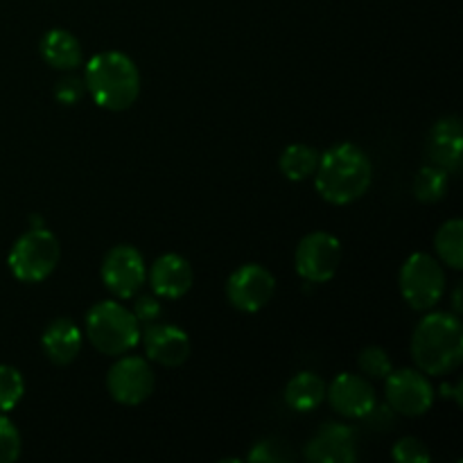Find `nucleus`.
Here are the masks:
<instances>
[{
	"label": "nucleus",
	"mask_w": 463,
	"mask_h": 463,
	"mask_svg": "<svg viewBox=\"0 0 463 463\" xmlns=\"http://www.w3.org/2000/svg\"><path fill=\"white\" fill-rule=\"evenodd\" d=\"M362 420H366V425H369L371 430H387L393 425V410L389 405H378V402H375L373 410H371Z\"/></svg>",
	"instance_id": "c756f323"
},
{
	"label": "nucleus",
	"mask_w": 463,
	"mask_h": 463,
	"mask_svg": "<svg viewBox=\"0 0 463 463\" xmlns=\"http://www.w3.org/2000/svg\"><path fill=\"white\" fill-rule=\"evenodd\" d=\"M384 398L393 414L423 416L434 405V389L428 375L419 369H398L384 378Z\"/></svg>",
	"instance_id": "1a4fd4ad"
},
{
	"label": "nucleus",
	"mask_w": 463,
	"mask_h": 463,
	"mask_svg": "<svg viewBox=\"0 0 463 463\" xmlns=\"http://www.w3.org/2000/svg\"><path fill=\"white\" fill-rule=\"evenodd\" d=\"M434 249H437L439 262L450 269L459 271L463 267V222L448 220L434 235Z\"/></svg>",
	"instance_id": "412c9836"
},
{
	"label": "nucleus",
	"mask_w": 463,
	"mask_h": 463,
	"mask_svg": "<svg viewBox=\"0 0 463 463\" xmlns=\"http://www.w3.org/2000/svg\"><path fill=\"white\" fill-rule=\"evenodd\" d=\"M326 401V383L312 371H301L285 387V402L298 414H310Z\"/></svg>",
	"instance_id": "6ab92c4d"
},
{
	"label": "nucleus",
	"mask_w": 463,
	"mask_h": 463,
	"mask_svg": "<svg viewBox=\"0 0 463 463\" xmlns=\"http://www.w3.org/2000/svg\"><path fill=\"white\" fill-rule=\"evenodd\" d=\"M59 258H61V247L57 235L45 226H34L14 242L7 265L14 279L32 285L48 279L57 269Z\"/></svg>",
	"instance_id": "39448f33"
},
{
	"label": "nucleus",
	"mask_w": 463,
	"mask_h": 463,
	"mask_svg": "<svg viewBox=\"0 0 463 463\" xmlns=\"http://www.w3.org/2000/svg\"><path fill=\"white\" fill-rule=\"evenodd\" d=\"M143 339L145 353L152 362L161 366H181L190 357V337L185 330H181L179 326L172 324H156L145 326V333L140 335Z\"/></svg>",
	"instance_id": "4468645a"
},
{
	"label": "nucleus",
	"mask_w": 463,
	"mask_h": 463,
	"mask_svg": "<svg viewBox=\"0 0 463 463\" xmlns=\"http://www.w3.org/2000/svg\"><path fill=\"white\" fill-rule=\"evenodd\" d=\"M450 188V175L441 167L428 163L425 167H420L414 176V197L420 203H437L441 202L448 194Z\"/></svg>",
	"instance_id": "4be33fe9"
},
{
	"label": "nucleus",
	"mask_w": 463,
	"mask_h": 463,
	"mask_svg": "<svg viewBox=\"0 0 463 463\" xmlns=\"http://www.w3.org/2000/svg\"><path fill=\"white\" fill-rule=\"evenodd\" d=\"M342 262V242L328 231L307 233L294 253V269L307 283H328Z\"/></svg>",
	"instance_id": "0eeeda50"
},
{
	"label": "nucleus",
	"mask_w": 463,
	"mask_h": 463,
	"mask_svg": "<svg viewBox=\"0 0 463 463\" xmlns=\"http://www.w3.org/2000/svg\"><path fill=\"white\" fill-rule=\"evenodd\" d=\"M147 280L152 285V292L158 298L176 301V298H184L193 289L194 271L193 265L179 253H163L149 267Z\"/></svg>",
	"instance_id": "2eb2a0df"
},
{
	"label": "nucleus",
	"mask_w": 463,
	"mask_h": 463,
	"mask_svg": "<svg viewBox=\"0 0 463 463\" xmlns=\"http://www.w3.org/2000/svg\"><path fill=\"white\" fill-rule=\"evenodd\" d=\"M276 292V279L258 262L238 267L226 280L229 303L240 312H260Z\"/></svg>",
	"instance_id": "9b49d317"
},
{
	"label": "nucleus",
	"mask_w": 463,
	"mask_h": 463,
	"mask_svg": "<svg viewBox=\"0 0 463 463\" xmlns=\"http://www.w3.org/2000/svg\"><path fill=\"white\" fill-rule=\"evenodd\" d=\"M39 50L43 61L52 66L54 71L72 72L84 63V48H81L80 39L72 32L63 30V27H54V30L45 32Z\"/></svg>",
	"instance_id": "a211bd4d"
},
{
	"label": "nucleus",
	"mask_w": 463,
	"mask_h": 463,
	"mask_svg": "<svg viewBox=\"0 0 463 463\" xmlns=\"http://www.w3.org/2000/svg\"><path fill=\"white\" fill-rule=\"evenodd\" d=\"M154 371L145 357L120 355L107 373L109 396L125 407L143 405L154 393Z\"/></svg>",
	"instance_id": "9d476101"
},
{
	"label": "nucleus",
	"mask_w": 463,
	"mask_h": 463,
	"mask_svg": "<svg viewBox=\"0 0 463 463\" xmlns=\"http://www.w3.org/2000/svg\"><path fill=\"white\" fill-rule=\"evenodd\" d=\"M357 366H360L362 375L369 380H384L393 369L392 357L380 346H366L357 357Z\"/></svg>",
	"instance_id": "b1692460"
},
{
	"label": "nucleus",
	"mask_w": 463,
	"mask_h": 463,
	"mask_svg": "<svg viewBox=\"0 0 463 463\" xmlns=\"http://www.w3.org/2000/svg\"><path fill=\"white\" fill-rule=\"evenodd\" d=\"M21 432L16 425L0 414V463H14L21 457Z\"/></svg>",
	"instance_id": "a878e982"
},
{
	"label": "nucleus",
	"mask_w": 463,
	"mask_h": 463,
	"mask_svg": "<svg viewBox=\"0 0 463 463\" xmlns=\"http://www.w3.org/2000/svg\"><path fill=\"white\" fill-rule=\"evenodd\" d=\"M81 344H84V335H81L80 326L68 317L54 319L41 337V348H43L45 357L57 366L72 364L81 353Z\"/></svg>",
	"instance_id": "f3484780"
},
{
	"label": "nucleus",
	"mask_w": 463,
	"mask_h": 463,
	"mask_svg": "<svg viewBox=\"0 0 463 463\" xmlns=\"http://www.w3.org/2000/svg\"><path fill=\"white\" fill-rule=\"evenodd\" d=\"M102 283L120 301H129L147 280V265L143 253L131 244H116L102 260Z\"/></svg>",
	"instance_id": "6e6552de"
},
{
	"label": "nucleus",
	"mask_w": 463,
	"mask_h": 463,
	"mask_svg": "<svg viewBox=\"0 0 463 463\" xmlns=\"http://www.w3.org/2000/svg\"><path fill=\"white\" fill-rule=\"evenodd\" d=\"M373 181L369 154L353 143H339L326 149L315 172V188L324 202L348 206L364 197Z\"/></svg>",
	"instance_id": "f257e3e1"
},
{
	"label": "nucleus",
	"mask_w": 463,
	"mask_h": 463,
	"mask_svg": "<svg viewBox=\"0 0 463 463\" xmlns=\"http://www.w3.org/2000/svg\"><path fill=\"white\" fill-rule=\"evenodd\" d=\"M136 301H134V307H131V312H134V317L136 319H138V324H140V328H143V326H152V324H156L158 319H161V315H163V306H161V301H158V297L156 294H143V297H138V294H136Z\"/></svg>",
	"instance_id": "c85d7f7f"
},
{
	"label": "nucleus",
	"mask_w": 463,
	"mask_h": 463,
	"mask_svg": "<svg viewBox=\"0 0 463 463\" xmlns=\"http://www.w3.org/2000/svg\"><path fill=\"white\" fill-rule=\"evenodd\" d=\"M84 333L95 351L120 357L138 346L143 328L129 307L118 301H99L86 312Z\"/></svg>",
	"instance_id": "20e7f679"
},
{
	"label": "nucleus",
	"mask_w": 463,
	"mask_h": 463,
	"mask_svg": "<svg viewBox=\"0 0 463 463\" xmlns=\"http://www.w3.org/2000/svg\"><path fill=\"white\" fill-rule=\"evenodd\" d=\"M428 158L448 175H457L463 165V127L457 116L437 120L428 138Z\"/></svg>",
	"instance_id": "dca6fc26"
},
{
	"label": "nucleus",
	"mask_w": 463,
	"mask_h": 463,
	"mask_svg": "<svg viewBox=\"0 0 463 463\" xmlns=\"http://www.w3.org/2000/svg\"><path fill=\"white\" fill-rule=\"evenodd\" d=\"M401 294L416 312H430L446 294V269L430 253H411L398 276Z\"/></svg>",
	"instance_id": "423d86ee"
},
{
	"label": "nucleus",
	"mask_w": 463,
	"mask_h": 463,
	"mask_svg": "<svg viewBox=\"0 0 463 463\" xmlns=\"http://www.w3.org/2000/svg\"><path fill=\"white\" fill-rule=\"evenodd\" d=\"M306 459L310 463L357 461V434L344 423H328L307 441Z\"/></svg>",
	"instance_id": "ddd939ff"
},
{
	"label": "nucleus",
	"mask_w": 463,
	"mask_h": 463,
	"mask_svg": "<svg viewBox=\"0 0 463 463\" xmlns=\"http://www.w3.org/2000/svg\"><path fill=\"white\" fill-rule=\"evenodd\" d=\"M25 393V380L14 366L0 364V414H7L21 402Z\"/></svg>",
	"instance_id": "5701e85b"
},
{
	"label": "nucleus",
	"mask_w": 463,
	"mask_h": 463,
	"mask_svg": "<svg viewBox=\"0 0 463 463\" xmlns=\"http://www.w3.org/2000/svg\"><path fill=\"white\" fill-rule=\"evenodd\" d=\"M330 407L344 419H364L378 402L369 378L360 373H342L326 387Z\"/></svg>",
	"instance_id": "f8f14e48"
},
{
	"label": "nucleus",
	"mask_w": 463,
	"mask_h": 463,
	"mask_svg": "<svg viewBox=\"0 0 463 463\" xmlns=\"http://www.w3.org/2000/svg\"><path fill=\"white\" fill-rule=\"evenodd\" d=\"M411 357L425 375H448L463 360V328L457 315L428 312L411 335Z\"/></svg>",
	"instance_id": "f03ea898"
},
{
	"label": "nucleus",
	"mask_w": 463,
	"mask_h": 463,
	"mask_svg": "<svg viewBox=\"0 0 463 463\" xmlns=\"http://www.w3.org/2000/svg\"><path fill=\"white\" fill-rule=\"evenodd\" d=\"M84 95H86L84 80L77 75L61 77V80L57 81V86H54V98H57V102L63 104V107H75Z\"/></svg>",
	"instance_id": "cd10ccee"
},
{
	"label": "nucleus",
	"mask_w": 463,
	"mask_h": 463,
	"mask_svg": "<svg viewBox=\"0 0 463 463\" xmlns=\"http://www.w3.org/2000/svg\"><path fill=\"white\" fill-rule=\"evenodd\" d=\"M86 93L107 111H127L140 95V72L134 59L118 50L98 52L86 61Z\"/></svg>",
	"instance_id": "7ed1b4c3"
},
{
	"label": "nucleus",
	"mask_w": 463,
	"mask_h": 463,
	"mask_svg": "<svg viewBox=\"0 0 463 463\" xmlns=\"http://www.w3.org/2000/svg\"><path fill=\"white\" fill-rule=\"evenodd\" d=\"M392 457L398 463H430V459H432L428 446L416 437H405L396 441Z\"/></svg>",
	"instance_id": "bb28decb"
},
{
	"label": "nucleus",
	"mask_w": 463,
	"mask_h": 463,
	"mask_svg": "<svg viewBox=\"0 0 463 463\" xmlns=\"http://www.w3.org/2000/svg\"><path fill=\"white\" fill-rule=\"evenodd\" d=\"M251 463H283L294 461V450L280 439H265L253 446V450L247 457Z\"/></svg>",
	"instance_id": "393cba45"
},
{
	"label": "nucleus",
	"mask_w": 463,
	"mask_h": 463,
	"mask_svg": "<svg viewBox=\"0 0 463 463\" xmlns=\"http://www.w3.org/2000/svg\"><path fill=\"white\" fill-rule=\"evenodd\" d=\"M321 154L315 147L303 143H294L283 149L279 158V167L289 181H306L315 176L317 165H319Z\"/></svg>",
	"instance_id": "aec40b11"
}]
</instances>
